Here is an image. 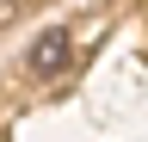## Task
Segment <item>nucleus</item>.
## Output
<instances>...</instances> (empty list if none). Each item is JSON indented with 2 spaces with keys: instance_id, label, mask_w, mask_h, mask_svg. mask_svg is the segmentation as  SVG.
<instances>
[{
  "instance_id": "nucleus-1",
  "label": "nucleus",
  "mask_w": 148,
  "mask_h": 142,
  "mask_svg": "<svg viewBox=\"0 0 148 142\" xmlns=\"http://www.w3.org/2000/svg\"><path fill=\"white\" fill-rule=\"evenodd\" d=\"M68 56H74V37H68L62 25H49L43 37H37V43L25 49V68H31L37 80H56V74H62V68H68Z\"/></svg>"
}]
</instances>
